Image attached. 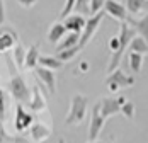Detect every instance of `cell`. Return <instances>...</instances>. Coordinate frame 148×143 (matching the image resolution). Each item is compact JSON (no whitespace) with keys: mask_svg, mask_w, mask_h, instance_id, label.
<instances>
[{"mask_svg":"<svg viewBox=\"0 0 148 143\" xmlns=\"http://www.w3.org/2000/svg\"><path fill=\"white\" fill-rule=\"evenodd\" d=\"M66 34V29L65 26L61 24V22H55V24H51V28L48 31V36H46V39H48V43L53 44V46H56V44L63 39V36Z\"/></svg>","mask_w":148,"mask_h":143,"instance_id":"cell-15","label":"cell"},{"mask_svg":"<svg viewBox=\"0 0 148 143\" xmlns=\"http://www.w3.org/2000/svg\"><path fill=\"white\" fill-rule=\"evenodd\" d=\"M130 51L131 53H138V55H148V43L143 39V38H140V36H134L133 39H131V43H130Z\"/></svg>","mask_w":148,"mask_h":143,"instance_id":"cell-19","label":"cell"},{"mask_svg":"<svg viewBox=\"0 0 148 143\" xmlns=\"http://www.w3.org/2000/svg\"><path fill=\"white\" fill-rule=\"evenodd\" d=\"M19 43V36L12 28L0 26V53H7Z\"/></svg>","mask_w":148,"mask_h":143,"instance_id":"cell-7","label":"cell"},{"mask_svg":"<svg viewBox=\"0 0 148 143\" xmlns=\"http://www.w3.org/2000/svg\"><path fill=\"white\" fill-rule=\"evenodd\" d=\"M131 85H134V77L126 75L121 68H116L114 72H111L107 75V78H106V87L112 94L118 92L119 89H123V87H131Z\"/></svg>","mask_w":148,"mask_h":143,"instance_id":"cell-4","label":"cell"},{"mask_svg":"<svg viewBox=\"0 0 148 143\" xmlns=\"http://www.w3.org/2000/svg\"><path fill=\"white\" fill-rule=\"evenodd\" d=\"M51 135V129L48 128L46 124L43 123H32L31 124V129H29V136H31V142L32 143H41L48 140Z\"/></svg>","mask_w":148,"mask_h":143,"instance_id":"cell-14","label":"cell"},{"mask_svg":"<svg viewBox=\"0 0 148 143\" xmlns=\"http://www.w3.org/2000/svg\"><path fill=\"white\" fill-rule=\"evenodd\" d=\"M61 24L65 26L66 32H77V34H80L84 31V28H85V19H84V15H80V14H72V15H68V17H65Z\"/></svg>","mask_w":148,"mask_h":143,"instance_id":"cell-13","label":"cell"},{"mask_svg":"<svg viewBox=\"0 0 148 143\" xmlns=\"http://www.w3.org/2000/svg\"><path fill=\"white\" fill-rule=\"evenodd\" d=\"M109 50H111V53H112V55H114V53L119 50V39H118V36L111 38V41H109Z\"/></svg>","mask_w":148,"mask_h":143,"instance_id":"cell-28","label":"cell"},{"mask_svg":"<svg viewBox=\"0 0 148 143\" xmlns=\"http://www.w3.org/2000/svg\"><path fill=\"white\" fill-rule=\"evenodd\" d=\"M3 142H14V140L7 136V133L3 129V121H0V143H3Z\"/></svg>","mask_w":148,"mask_h":143,"instance_id":"cell-29","label":"cell"},{"mask_svg":"<svg viewBox=\"0 0 148 143\" xmlns=\"http://www.w3.org/2000/svg\"><path fill=\"white\" fill-rule=\"evenodd\" d=\"M87 107H89V97L75 94L70 102L68 114L65 116V124H80L87 114Z\"/></svg>","mask_w":148,"mask_h":143,"instance_id":"cell-2","label":"cell"},{"mask_svg":"<svg viewBox=\"0 0 148 143\" xmlns=\"http://www.w3.org/2000/svg\"><path fill=\"white\" fill-rule=\"evenodd\" d=\"M73 5H75V0H65V5H63V10H61L60 17H61V19L68 17V15H70V12L73 10Z\"/></svg>","mask_w":148,"mask_h":143,"instance_id":"cell-26","label":"cell"},{"mask_svg":"<svg viewBox=\"0 0 148 143\" xmlns=\"http://www.w3.org/2000/svg\"><path fill=\"white\" fill-rule=\"evenodd\" d=\"M5 118V94L0 90V121H3Z\"/></svg>","mask_w":148,"mask_h":143,"instance_id":"cell-27","label":"cell"},{"mask_svg":"<svg viewBox=\"0 0 148 143\" xmlns=\"http://www.w3.org/2000/svg\"><path fill=\"white\" fill-rule=\"evenodd\" d=\"M34 72H36V77L39 78V82H43V85L48 89V92L51 96H55L56 94V75H55V72L43 68V67H36Z\"/></svg>","mask_w":148,"mask_h":143,"instance_id":"cell-8","label":"cell"},{"mask_svg":"<svg viewBox=\"0 0 148 143\" xmlns=\"http://www.w3.org/2000/svg\"><path fill=\"white\" fill-rule=\"evenodd\" d=\"M32 123H34L32 114L24 109L22 104H17V106H15V118H14L15 131H17V133H24L27 128H31Z\"/></svg>","mask_w":148,"mask_h":143,"instance_id":"cell-6","label":"cell"},{"mask_svg":"<svg viewBox=\"0 0 148 143\" xmlns=\"http://www.w3.org/2000/svg\"><path fill=\"white\" fill-rule=\"evenodd\" d=\"M24 58H26V48L21 43H17L12 48V61L19 68H24Z\"/></svg>","mask_w":148,"mask_h":143,"instance_id":"cell-21","label":"cell"},{"mask_svg":"<svg viewBox=\"0 0 148 143\" xmlns=\"http://www.w3.org/2000/svg\"><path fill=\"white\" fill-rule=\"evenodd\" d=\"M73 9H77L78 12H84V14H89V0H75V5Z\"/></svg>","mask_w":148,"mask_h":143,"instance_id":"cell-25","label":"cell"},{"mask_svg":"<svg viewBox=\"0 0 148 143\" xmlns=\"http://www.w3.org/2000/svg\"><path fill=\"white\" fill-rule=\"evenodd\" d=\"M0 85H2V80H0Z\"/></svg>","mask_w":148,"mask_h":143,"instance_id":"cell-33","label":"cell"},{"mask_svg":"<svg viewBox=\"0 0 148 143\" xmlns=\"http://www.w3.org/2000/svg\"><path fill=\"white\" fill-rule=\"evenodd\" d=\"M126 22H128L130 28L136 32V36L143 38V39L148 43V14L143 15V17H138V19H134V17H130V15H128Z\"/></svg>","mask_w":148,"mask_h":143,"instance_id":"cell-10","label":"cell"},{"mask_svg":"<svg viewBox=\"0 0 148 143\" xmlns=\"http://www.w3.org/2000/svg\"><path fill=\"white\" fill-rule=\"evenodd\" d=\"M104 17H106V12L101 10V12H97L95 15H92V17H89V19L85 21V28L80 32V41H78V48H80V50H84V48L89 44V41L92 39V36L97 32L101 22L104 21Z\"/></svg>","mask_w":148,"mask_h":143,"instance_id":"cell-3","label":"cell"},{"mask_svg":"<svg viewBox=\"0 0 148 143\" xmlns=\"http://www.w3.org/2000/svg\"><path fill=\"white\" fill-rule=\"evenodd\" d=\"M17 2H19L22 7H27V9H29V7H32V5L38 2V0H17Z\"/></svg>","mask_w":148,"mask_h":143,"instance_id":"cell-30","label":"cell"},{"mask_svg":"<svg viewBox=\"0 0 148 143\" xmlns=\"http://www.w3.org/2000/svg\"><path fill=\"white\" fill-rule=\"evenodd\" d=\"M119 109H121V106H119V102L114 97H104L99 102V111H101V116L104 119L119 114Z\"/></svg>","mask_w":148,"mask_h":143,"instance_id":"cell-11","label":"cell"},{"mask_svg":"<svg viewBox=\"0 0 148 143\" xmlns=\"http://www.w3.org/2000/svg\"><path fill=\"white\" fill-rule=\"evenodd\" d=\"M124 9L130 17L133 15H140L143 10L148 9V0H124Z\"/></svg>","mask_w":148,"mask_h":143,"instance_id":"cell-16","label":"cell"},{"mask_svg":"<svg viewBox=\"0 0 148 143\" xmlns=\"http://www.w3.org/2000/svg\"><path fill=\"white\" fill-rule=\"evenodd\" d=\"M27 106H29V109L32 113H41V111L46 109V99H45V96L41 94V87L39 85L32 87V90H31V99H29V102H27Z\"/></svg>","mask_w":148,"mask_h":143,"instance_id":"cell-12","label":"cell"},{"mask_svg":"<svg viewBox=\"0 0 148 143\" xmlns=\"http://www.w3.org/2000/svg\"><path fill=\"white\" fill-rule=\"evenodd\" d=\"M104 119L101 116V111H99V104H95L92 107V116H90V124H89V142H95L101 135V131L104 128Z\"/></svg>","mask_w":148,"mask_h":143,"instance_id":"cell-5","label":"cell"},{"mask_svg":"<svg viewBox=\"0 0 148 143\" xmlns=\"http://www.w3.org/2000/svg\"><path fill=\"white\" fill-rule=\"evenodd\" d=\"M5 60L9 65V72H10V80H9V90L12 94V97L17 100V104H27L31 99V90L26 85V80L17 73L15 65L12 61V56H9V53H5Z\"/></svg>","mask_w":148,"mask_h":143,"instance_id":"cell-1","label":"cell"},{"mask_svg":"<svg viewBox=\"0 0 148 143\" xmlns=\"http://www.w3.org/2000/svg\"><path fill=\"white\" fill-rule=\"evenodd\" d=\"M87 143H104V142H99V140H95V142H87Z\"/></svg>","mask_w":148,"mask_h":143,"instance_id":"cell-32","label":"cell"},{"mask_svg":"<svg viewBox=\"0 0 148 143\" xmlns=\"http://www.w3.org/2000/svg\"><path fill=\"white\" fill-rule=\"evenodd\" d=\"M38 60H39V48L38 44H31L26 50V58H24V68H36L38 67Z\"/></svg>","mask_w":148,"mask_h":143,"instance_id":"cell-18","label":"cell"},{"mask_svg":"<svg viewBox=\"0 0 148 143\" xmlns=\"http://www.w3.org/2000/svg\"><path fill=\"white\" fill-rule=\"evenodd\" d=\"M78 41H80V34H77V32H66L63 36V39L56 44V50H58V53H60V51L75 48V46H78Z\"/></svg>","mask_w":148,"mask_h":143,"instance_id":"cell-17","label":"cell"},{"mask_svg":"<svg viewBox=\"0 0 148 143\" xmlns=\"http://www.w3.org/2000/svg\"><path fill=\"white\" fill-rule=\"evenodd\" d=\"M58 143H66V142H65L63 138H58Z\"/></svg>","mask_w":148,"mask_h":143,"instance_id":"cell-31","label":"cell"},{"mask_svg":"<svg viewBox=\"0 0 148 143\" xmlns=\"http://www.w3.org/2000/svg\"><path fill=\"white\" fill-rule=\"evenodd\" d=\"M38 63L43 67V68H48V70H60L65 63L60 61L56 56H39Z\"/></svg>","mask_w":148,"mask_h":143,"instance_id":"cell-20","label":"cell"},{"mask_svg":"<svg viewBox=\"0 0 148 143\" xmlns=\"http://www.w3.org/2000/svg\"><path fill=\"white\" fill-rule=\"evenodd\" d=\"M141 65H143V55H138V53H130V68L133 73H138L141 70Z\"/></svg>","mask_w":148,"mask_h":143,"instance_id":"cell-22","label":"cell"},{"mask_svg":"<svg viewBox=\"0 0 148 143\" xmlns=\"http://www.w3.org/2000/svg\"><path fill=\"white\" fill-rule=\"evenodd\" d=\"M102 9H104L106 14H109L111 17H114L119 22H126V19H128V12H126L124 5L119 3V2H116V0H106Z\"/></svg>","mask_w":148,"mask_h":143,"instance_id":"cell-9","label":"cell"},{"mask_svg":"<svg viewBox=\"0 0 148 143\" xmlns=\"http://www.w3.org/2000/svg\"><path fill=\"white\" fill-rule=\"evenodd\" d=\"M80 51V48L78 46H75V48H70V50H65V51H60V53H56V58H58L60 61H70V60H73L75 56H77V53Z\"/></svg>","mask_w":148,"mask_h":143,"instance_id":"cell-23","label":"cell"},{"mask_svg":"<svg viewBox=\"0 0 148 143\" xmlns=\"http://www.w3.org/2000/svg\"><path fill=\"white\" fill-rule=\"evenodd\" d=\"M119 113L124 116L126 119H130V121H131V119L134 118V104H133V102H130V100H126V102L121 106Z\"/></svg>","mask_w":148,"mask_h":143,"instance_id":"cell-24","label":"cell"}]
</instances>
